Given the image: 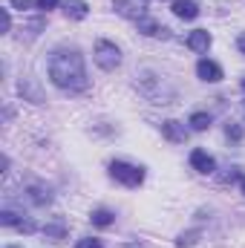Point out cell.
Wrapping results in <instances>:
<instances>
[{
  "label": "cell",
  "instance_id": "cell-1",
  "mask_svg": "<svg viewBox=\"0 0 245 248\" xmlns=\"http://www.w3.org/2000/svg\"><path fill=\"white\" fill-rule=\"evenodd\" d=\"M49 78L58 90L66 93H81L87 90V69H84V58L78 49H58L49 58Z\"/></svg>",
  "mask_w": 245,
  "mask_h": 248
},
{
  "label": "cell",
  "instance_id": "cell-2",
  "mask_svg": "<svg viewBox=\"0 0 245 248\" xmlns=\"http://www.w3.org/2000/svg\"><path fill=\"white\" fill-rule=\"evenodd\" d=\"M92 58H95V63H98L104 72H113V69L122 63V52H119V46H116L113 41H95Z\"/></svg>",
  "mask_w": 245,
  "mask_h": 248
},
{
  "label": "cell",
  "instance_id": "cell-3",
  "mask_svg": "<svg viewBox=\"0 0 245 248\" xmlns=\"http://www.w3.org/2000/svg\"><path fill=\"white\" fill-rule=\"evenodd\" d=\"M110 176L116 182H122L124 187H138L144 182V170L136 168V165H127V162H113L110 165Z\"/></svg>",
  "mask_w": 245,
  "mask_h": 248
},
{
  "label": "cell",
  "instance_id": "cell-4",
  "mask_svg": "<svg viewBox=\"0 0 245 248\" xmlns=\"http://www.w3.org/2000/svg\"><path fill=\"white\" fill-rule=\"evenodd\" d=\"M113 6L122 17H133V20H141L147 15V0H113Z\"/></svg>",
  "mask_w": 245,
  "mask_h": 248
},
{
  "label": "cell",
  "instance_id": "cell-5",
  "mask_svg": "<svg viewBox=\"0 0 245 248\" xmlns=\"http://www.w3.org/2000/svg\"><path fill=\"white\" fill-rule=\"evenodd\" d=\"M190 168L199 170V173H214V170H216V162H214V156H211L208 150L196 147V150L190 153Z\"/></svg>",
  "mask_w": 245,
  "mask_h": 248
},
{
  "label": "cell",
  "instance_id": "cell-6",
  "mask_svg": "<svg viewBox=\"0 0 245 248\" xmlns=\"http://www.w3.org/2000/svg\"><path fill=\"white\" fill-rule=\"evenodd\" d=\"M196 75H199L202 81H208V84H216V81H222V66L216 61L202 58V61L196 63Z\"/></svg>",
  "mask_w": 245,
  "mask_h": 248
},
{
  "label": "cell",
  "instance_id": "cell-7",
  "mask_svg": "<svg viewBox=\"0 0 245 248\" xmlns=\"http://www.w3.org/2000/svg\"><path fill=\"white\" fill-rule=\"evenodd\" d=\"M138 32H141V35H150V38H168V35H170L168 26H162V23H156V20H150V17H141V20H138Z\"/></svg>",
  "mask_w": 245,
  "mask_h": 248
},
{
  "label": "cell",
  "instance_id": "cell-8",
  "mask_svg": "<svg viewBox=\"0 0 245 248\" xmlns=\"http://www.w3.org/2000/svg\"><path fill=\"white\" fill-rule=\"evenodd\" d=\"M187 46H190L193 52H205V49L211 46V32H208V29H193V32L187 35Z\"/></svg>",
  "mask_w": 245,
  "mask_h": 248
},
{
  "label": "cell",
  "instance_id": "cell-9",
  "mask_svg": "<svg viewBox=\"0 0 245 248\" xmlns=\"http://www.w3.org/2000/svg\"><path fill=\"white\" fill-rule=\"evenodd\" d=\"M162 133H165V139L173 141V144H182L184 139H187V130H184V124H179V122H165L162 124Z\"/></svg>",
  "mask_w": 245,
  "mask_h": 248
},
{
  "label": "cell",
  "instance_id": "cell-10",
  "mask_svg": "<svg viewBox=\"0 0 245 248\" xmlns=\"http://www.w3.org/2000/svg\"><path fill=\"white\" fill-rule=\"evenodd\" d=\"M63 12H66V17H72V20H84V17L90 15V6H87L84 0H66V3H63Z\"/></svg>",
  "mask_w": 245,
  "mask_h": 248
},
{
  "label": "cell",
  "instance_id": "cell-11",
  "mask_svg": "<svg viewBox=\"0 0 245 248\" xmlns=\"http://www.w3.org/2000/svg\"><path fill=\"white\" fill-rule=\"evenodd\" d=\"M173 15L182 17V20H193V17L199 15V6H196L193 0H176V3H173Z\"/></svg>",
  "mask_w": 245,
  "mask_h": 248
},
{
  "label": "cell",
  "instance_id": "cell-12",
  "mask_svg": "<svg viewBox=\"0 0 245 248\" xmlns=\"http://www.w3.org/2000/svg\"><path fill=\"white\" fill-rule=\"evenodd\" d=\"M90 219H92V225L107 228V225H113V222H116V214H113V211H107V208H98V211H92V214H90Z\"/></svg>",
  "mask_w": 245,
  "mask_h": 248
},
{
  "label": "cell",
  "instance_id": "cell-13",
  "mask_svg": "<svg viewBox=\"0 0 245 248\" xmlns=\"http://www.w3.org/2000/svg\"><path fill=\"white\" fill-rule=\"evenodd\" d=\"M187 124H190L196 133H202V130H208V127H211V116H208V113H193Z\"/></svg>",
  "mask_w": 245,
  "mask_h": 248
},
{
  "label": "cell",
  "instance_id": "cell-14",
  "mask_svg": "<svg viewBox=\"0 0 245 248\" xmlns=\"http://www.w3.org/2000/svg\"><path fill=\"white\" fill-rule=\"evenodd\" d=\"M225 136H228V139H234V141H240V139H243V127H237V124L231 122L228 127H225Z\"/></svg>",
  "mask_w": 245,
  "mask_h": 248
},
{
  "label": "cell",
  "instance_id": "cell-15",
  "mask_svg": "<svg viewBox=\"0 0 245 248\" xmlns=\"http://www.w3.org/2000/svg\"><path fill=\"white\" fill-rule=\"evenodd\" d=\"M75 248H104L101 246V240H92V237H84V240H78Z\"/></svg>",
  "mask_w": 245,
  "mask_h": 248
},
{
  "label": "cell",
  "instance_id": "cell-16",
  "mask_svg": "<svg viewBox=\"0 0 245 248\" xmlns=\"http://www.w3.org/2000/svg\"><path fill=\"white\" fill-rule=\"evenodd\" d=\"M0 222H3V225H20L17 214H12V211H3V214H0Z\"/></svg>",
  "mask_w": 245,
  "mask_h": 248
},
{
  "label": "cell",
  "instance_id": "cell-17",
  "mask_svg": "<svg viewBox=\"0 0 245 248\" xmlns=\"http://www.w3.org/2000/svg\"><path fill=\"white\" fill-rule=\"evenodd\" d=\"M44 231H46L49 237H55V240H63V225H46Z\"/></svg>",
  "mask_w": 245,
  "mask_h": 248
},
{
  "label": "cell",
  "instance_id": "cell-18",
  "mask_svg": "<svg viewBox=\"0 0 245 248\" xmlns=\"http://www.w3.org/2000/svg\"><path fill=\"white\" fill-rule=\"evenodd\" d=\"M9 3H12L15 9H20V12H23V9H29V6H32V3H38V0H9Z\"/></svg>",
  "mask_w": 245,
  "mask_h": 248
},
{
  "label": "cell",
  "instance_id": "cell-19",
  "mask_svg": "<svg viewBox=\"0 0 245 248\" xmlns=\"http://www.w3.org/2000/svg\"><path fill=\"white\" fill-rule=\"evenodd\" d=\"M55 6H58V0H38V9H44V12H49Z\"/></svg>",
  "mask_w": 245,
  "mask_h": 248
},
{
  "label": "cell",
  "instance_id": "cell-20",
  "mask_svg": "<svg viewBox=\"0 0 245 248\" xmlns=\"http://www.w3.org/2000/svg\"><path fill=\"white\" fill-rule=\"evenodd\" d=\"M12 26V17H9V9H3V32H9Z\"/></svg>",
  "mask_w": 245,
  "mask_h": 248
},
{
  "label": "cell",
  "instance_id": "cell-21",
  "mask_svg": "<svg viewBox=\"0 0 245 248\" xmlns=\"http://www.w3.org/2000/svg\"><path fill=\"white\" fill-rule=\"evenodd\" d=\"M237 46H240V52H243V55H245V32H243V35H240V38H237Z\"/></svg>",
  "mask_w": 245,
  "mask_h": 248
},
{
  "label": "cell",
  "instance_id": "cell-22",
  "mask_svg": "<svg viewBox=\"0 0 245 248\" xmlns=\"http://www.w3.org/2000/svg\"><path fill=\"white\" fill-rule=\"evenodd\" d=\"M240 185H243V193H245V176H243V179H240Z\"/></svg>",
  "mask_w": 245,
  "mask_h": 248
},
{
  "label": "cell",
  "instance_id": "cell-23",
  "mask_svg": "<svg viewBox=\"0 0 245 248\" xmlns=\"http://www.w3.org/2000/svg\"><path fill=\"white\" fill-rule=\"evenodd\" d=\"M243 90H245V78H243Z\"/></svg>",
  "mask_w": 245,
  "mask_h": 248
}]
</instances>
